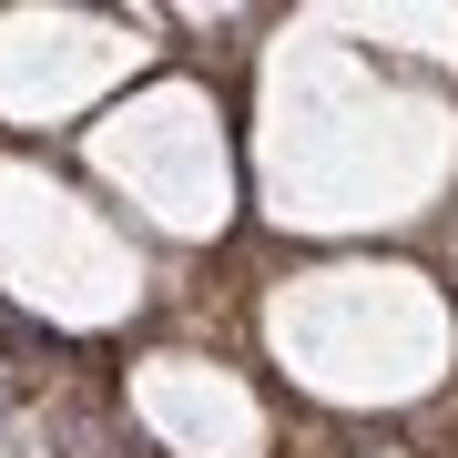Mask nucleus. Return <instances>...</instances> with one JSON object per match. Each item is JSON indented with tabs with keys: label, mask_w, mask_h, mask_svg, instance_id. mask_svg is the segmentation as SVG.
<instances>
[{
	"label": "nucleus",
	"mask_w": 458,
	"mask_h": 458,
	"mask_svg": "<svg viewBox=\"0 0 458 458\" xmlns=\"http://www.w3.org/2000/svg\"><path fill=\"white\" fill-rule=\"evenodd\" d=\"M41 458H458V285L418 265L174 295V336L41 377Z\"/></svg>",
	"instance_id": "1"
}]
</instances>
